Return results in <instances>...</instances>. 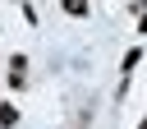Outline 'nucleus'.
Segmentation results:
<instances>
[{
  "mask_svg": "<svg viewBox=\"0 0 147 129\" xmlns=\"http://www.w3.org/2000/svg\"><path fill=\"white\" fill-rule=\"evenodd\" d=\"M64 9H69V14H83V9H87V0H64Z\"/></svg>",
  "mask_w": 147,
  "mask_h": 129,
  "instance_id": "f257e3e1",
  "label": "nucleus"
}]
</instances>
